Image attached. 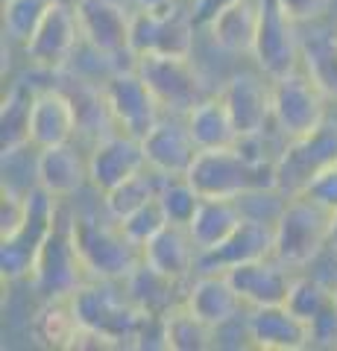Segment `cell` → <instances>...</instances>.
<instances>
[{
	"instance_id": "obj_1",
	"label": "cell",
	"mask_w": 337,
	"mask_h": 351,
	"mask_svg": "<svg viewBox=\"0 0 337 351\" xmlns=\"http://www.w3.org/2000/svg\"><path fill=\"white\" fill-rule=\"evenodd\" d=\"M71 304L82 325L77 348H135L150 316L129 299L124 281L108 278H89Z\"/></svg>"
},
{
	"instance_id": "obj_2",
	"label": "cell",
	"mask_w": 337,
	"mask_h": 351,
	"mask_svg": "<svg viewBox=\"0 0 337 351\" xmlns=\"http://www.w3.org/2000/svg\"><path fill=\"white\" fill-rule=\"evenodd\" d=\"M73 243L82 258V267L89 278H108L126 281L144 255L141 246L124 234L117 219L100 211H73Z\"/></svg>"
},
{
	"instance_id": "obj_3",
	"label": "cell",
	"mask_w": 337,
	"mask_h": 351,
	"mask_svg": "<svg viewBox=\"0 0 337 351\" xmlns=\"http://www.w3.org/2000/svg\"><path fill=\"white\" fill-rule=\"evenodd\" d=\"M185 179L197 188L200 196L237 199V196L258 188H276V164L246 158L237 144L220 149H200Z\"/></svg>"
},
{
	"instance_id": "obj_4",
	"label": "cell",
	"mask_w": 337,
	"mask_h": 351,
	"mask_svg": "<svg viewBox=\"0 0 337 351\" xmlns=\"http://www.w3.org/2000/svg\"><path fill=\"white\" fill-rule=\"evenodd\" d=\"M85 281H89V272L73 243V208H68V199H62L56 223L32 267L30 284L41 299H68Z\"/></svg>"
},
{
	"instance_id": "obj_5",
	"label": "cell",
	"mask_w": 337,
	"mask_h": 351,
	"mask_svg": "<svg viewBox=\"0 0 337 351\" xmlns=\"http://www.w3.org/2000/svg\"><path fill=\"white\" fill-rule=\"evenodd\" d=\"M332 211L314 202L311 196H290L285 211L276 219V249L273 258L290 269H305L329 249Z\"/></svg>"
},
{
	"instance_id": "obj_6",
	"label": "cell",
	"mask_w": 337,
	"mask_h": 351,
	"mask_svg": "<svg viewBox=\"0 0 337 351\" xmlns=\"http://www.w3.org/2000/svg\"><path fill=\"white\" fill-rule=\"evenodd\" d=\"M59 205L62 199H56L38 184L27 191L24 223L9 237H0V276H3V281H21L32 276L38 252L45 246L53 223H56Z\"/></svg>"
},
{
	"instance_id": "obj_7",
	"label": "cell",
	"mask_w": 337,
	"mask_h": 351,
	"mask_svg": "<svg viewBox=\"0 0 337 351\" xmlns=\"http://www.w3.org/2000/svg\"><path fill=\"white\" fill-rule=\"evenodd\" d=\"M135 71L153 91L161 112L167 114L185 117L200 100L209 97V85L191 56H141Z\"/></svg>"
},
{
	"instance_id": "obj_8",
	"label": "cell",
	"mask_w": 337,
	"mask_h": 351,
	"mask_svg": "<svg viewBox=\"0 0 337 351\" xmlns=\"http://www.w3.org/2000/svg\"><path fill=\"white\" fill-rule=\"evenodd\" d=\"M253 59L267 80H279L302 68L299 21L290 18L279 0H258V36Z\"/></svg>"
},
{
	"instance_id": "obj_9",
	"label": "cell",
	"mask_w": 337,
	"mask_h": 351,
	"mask_svg": "<svg viewBox=\"0 0 337 351\" xmlns=\"http://www.w3.org/2000/svg\"><path fill=\"white\" fill-rule=\"evenodd\" d=\"M337 164V120H325L311 135L290 138L276 158V188L288 196L305 191V184L325 167Z\"/></svg>"
},
{
	"instance_id": "obj_10",
	"label": "cell",
	"mask_w": 337,
	"mask_h": 351,
	"mask_svg": "<svg viewBox=\"0 0 337 351\" xmlns=\"http://www.w3.org/2000/svg\"><path fill=\"white\" fill-rule=\"evenodd\" d=\"M325 100L329 97L302 68L279 76L273 80V126L288 141L311 135L314 129H320L329 120Z\"/></svg>"
},
{
	"instance_id": "obj_11",
	"label": "cell",
	"mask_w": 337,
	"mask_h": 351,
	"mask_svg": "<svg viewBox=\"0 0 337 351\" xmlns=\"http://www.w3.org/2000/svg\"><path fill=\"white\" fill-rule=\"evenodd\" d=\"M194 29V15L176 3L167 9H135L129 47L138 56H191Z\"/></svg>"
},
{
	"instance_id": "obj_12",
	"label": "cell",
	"mask_w": 337,
	"mask_h": 351,
	"mask_svg": "<svg viewBox=\"0 0 337 351\" xmlns=\"http://www.w3.org/2000/svg\"><path fill=\"white\" fill-rule=\"evenodd\" d=\"M80 47H82V29L77 9H73V3H65V0H53L38 29L24 44V53L32 68L53 73L68 68Z\"/></svg>"
},
{
	"instance_id": "obj_13",
	"label": "cell",
	"mask_w": 337,
	"mask_h": 351,
	"mask_svg": "<svg viewBox=\"0 0 337 351\" xmlns=\"http://www.w3.org/2000/svg\"><path fill=\"white\" fill-rule=\"evenodd\" d=\"M103 88L117 129H124L135 138H144L161 120V106L138 71L108 73L103 80Z\"/></svg>"
},
{
	"instance_id": "obj_14",
	"label": "cell",
	"mask_w": 337,
	"mask_h": 351,
	"mask_svg": "<svg viewBox=\"0 0 337 351\" xmlns=\"http://www.w3.org/2000/svg\"><path fill=\"white\" fill-rule=\"evenodd\" d=\"M82 29V41L106 59H115L129 47L132 32V9L124 0H73Z\"/></svg>"
},
{
	"instance_id": "obj_15",
	"label": "cell",
	"mask_w": 337,
	"mask_h": 351,
	"mask_svg": "<svg viewBox=\"0 0 337 351\" xmlns=\"http://www.w3.org/2000/svg\"><path fill=\"white\" fill-rule=\"evenodd\" d=\"M147 167L144 144L141 138L129 135L124 129L108 132L106 138L94 141L89 152V184L97 193L112 191L115 184H121L129 176H135Z\"/></svg>"
},
{
	"instance_id": "obj_16",
	"label": "cell",
	"mask_w": 337,
	"mask_h": 351,
	"mask_svg": "<svg viewBox=\"0 0 337 351\" xmlns=\"http://www.w3.org/2000/svg\"><path fill=\"white\" fill-rule=\"evenodd\" d=\"M220 97L241 138L264 135L273 123V80L264 82V76L249 71L232 73L220 88Z\"/></svg>"
},
{
	"instance_id": "obj_17",
	"label": "cell",
	"mask_w": 337,
	"mask_h": 351,
	"mask_svg": "<svg viewBox=\"0 0 337 351\" xmlns=\"http://www.w3.org/2000/svg\"><path fill=\"white\" fill-rule=\"evenodd\" d=\"M273 249H276V223L244 217L241 226L220 246L200 252L197 272H229L237 263L273 258Z\"/></svg>"
},
{
	"instance_id": "obj_18",
	"label": "cell",
	"mask_w": 337,
	"mask_h": 351,
	"mask_svg": "<svg viewBox=\"0 0 337 351\" xmlns=\"http://www.w3.org/2000/svg\"><path fill=\"white\" fill-rule=\"evenodd\" d=\"M141 144H144L147 167H153L161 176H185L200 152L188 123H185V117L179 120V114L161 117L159 123L141 138Z\"/></svg>"
},
{
	"instance_id": "obj_19",
	"label": "cell",
	"mask_w": 337,
	"mask_h": 351,
	"mask_svg": "<svg viewBox=\"0 0 337 351\" xmlns=\"http://www.w3.org/2000/svg\"><path fill=\"white\" fill-rule=\"evenodd\" d=\"M226 278L232 281V287L249 307H267V304H285L293 269L285 267L276 258H261L249 263H237L226 272Z\"/></svg>"
},
{
	"instance_id": "obj_20",
	"label": "cell",
	"mask_w": 337,
	"mask_h": 351,
	"mask_svg": "<svg viewBox=\"0 0 337 351\" xmlns=\"http://www.w3.org/2000/svg\"><path fill=\"white\" fill-rule=\"evenodd\" d=\"M246 325H249V337H253V348H261V351L311 348L308 322L299 319L288 304L253 307V311L246 313Z\"/></svg>"
},
{
	"instance_id": "obj_21",
	"label": "cell",
	"mask_w": 337,
	"mask_h": 351,
	"mask_svg": "<svg viewBox=\"0 0 337 351\" xmlns=\"http://www.w3.org/2000/svg\"><path fill=\"white\" fill-rule=\"evenodd\" d=\"M182 304L217 331L220 325L241 316L244 299L232 287V281L226 278V272H197V276L188 281Z\"/></svg>"
},
{
	"instance_id": "obj_22",
	"label": "cell",
	"mask_w": 337,
	"mask_h": 351,
	"mask_svg": "<svg viewBox=\"0 0 337 351\" xmlns=\"http://www.w3.org/2000/svg\"><path fill=\"white\" fill-rule=\"evenodd\" d=\"M73 138H77V112H73L71 97L59 85L38 88L36 103H32V123H30L32 149L68 144Z\"/></svg>"
},
{
	"instance_id": "obj_23",
	"label": "cell",
	"mask_w": 337,
	"mask_h": 351,
	"mask_svg": "<svg viewBox=\"0 0 337 351\" xmlns=\"http://www.w3.org/2000/svg\"><path fill=\"white\" fill-rule=\"evenodd\" d=\"M36 184L56 199H71L89 184V158L73 147V141L36 149Z\"/></svg>"
},
{
	"instance_id": "obj_24",
	"label": "cell",
	"mask_w": 337,
	"mask_h": 351,
	"mask_svg": "<svg viewBox=\"0 0 337 351\" xmlns=\"http://www.w3.org/2000/svg\"><path fill=\"white\" fill-rule=\"evenodd\" d=\"M141 255H144V263H150L153 269L165 272V276L176 278V281H191L197 276L200 249L194 243L188 226L167 223L144 249H141Z\"/></svg>"
},
{
	"instance_id": "obj_25",
	"label": "cell",
	"mask_w": 337,
	"mask_h": 351,
	"mask_svg": "<svg viewBox=\"0 0 337 351\" xmlns=\"http://www.w3.org/2000/svg\"><path fill=\"white\" fill-rule=\"evenodd\" d=\"M211 44L229 56H253L258 36V0H235L223 6L209 24Z\"/></svg>"
},
{
	"instance_id": "obj_26",
	"label": "cell",
	"mask_w": 337,
	"mask_h": 351,
	"mask_svg": "<svg viewBox=\"0 0 337 351\" xmlns=\"http://www.w3.org/2000/svg\"><path fill=\"white\" fill-rule=\"evenodd\" d=\"M124 287L144 313H153V316H165L170 313L173 307H179L185 302V290H188V281H176L165 276V272L153 269L150 263L141 261L135 272L124 281Z\"/></svg>"
},
{
	"instance_id": "obj_27",
	"label": "cell",
	"mask_w": 337,
	"mask_h": 351,
	"mask_svg": "<svg viewBox=\"0 0 337 351\" xmlns=\"http://www.w3.org/2000/svg\"><path fill=\"white\" fill-rule=\"evenodd\" d=\"M302 71L329 100H337V29L332 24L311 21L302 32Z\"/></svg>"
},
{
	"instance_id": "obj_28",
	"label": "cell",
	"mask_w": 337,
	"mask_h": 351,
	"mask_svg": "<svg viewBox=\"0 0 337 351\" xmlns=\"http://www.w3.org/2000/svg\"><path fill=\"white\" fill-rule=\"evenodd\" d=\"M244 219V211L237 199H223V196H202L197 214L191 217L188 232L200 252L220 246Z\"/></svg>"
},
{
	"instance_id": "obj_29",
	"label": "cell",
	"mask_w": 337,
	"mask_h": 351,
	"mask_svg": "<svg viewBox=\"0 0 337 351\" xmlns=\"http://www.w3.org/2000/svg\"><path fill=\"white\" fill-rule=\"evenodd\" d=\"M185 123H188L200 149L235 147L237 141H241V135H237V129H235V120H232L220 94H209L205 100H200L185 114Z\"/></svg>"
},
{
	"instance_id": "obj_30",
	"label": "cell",
	"mask_w": 337,
	"mask_h": 351,
	"mask_svg": "<svg viewBox=\"0 0 337 351\" xmlns=\"http://www.w3.org/2000/svg\"><path fill=\"white\" fill-rule=\"evenodd\" d=\"M36 85L30 82H15L3 97L0 106V149L3 156H12L32 147L30 141V123H32V103H36Z\"/></svg>"
},
{
	"instance_id": "obj_31",
	"label": "cell",
	"mask_w": 337,
	"mask_h": 351,
	"mask_svg": "<svg viewBox=\"0 0 337 351\" xmlns=\"http://www.w3.org/2000/svg\"><path fill=\"white\" fill-rule=\"evenodd\" d=\"M82 325L68 299H45L38 313L32 316V337L45 348H77Z\"/></svg>"
},
{
	"instance_id": "obj_32",
	"label": "cell",
	"mask_w": 337,
	"mask_h": 351,
	"mask_svg": "<svg viewBox=\"0 0 337 351\" xmlns=\"http://www.w3.org/2000/svg\"><path fill=\"white\" fill-rule=\"evenodd\" d=\"M161 179H165L161 173H156L153 167H144L141 173L124 179L121 184H115L112 191H106L100 196L106 214L121 223V219H126L129 214H135L138 208H144V205H150L153 199H159Z\"/></svg>"
},
{
	"instance_id": "obj_33",
	"label": "cell",
	"mask_w": 337,
	"mask_h": 351,
	"mask_svg": "<svg viewBox=\"0 0 337 351\" xmlns=\"http://www.w3.org/2000/svg\"><path fill=\"white\" fill-rule=\"evenodd\" d=\"M165 339H167V351L217 348V331L211 325H205L200 316H194L185 304L165 313Z\"/></svg>"
},
{
	"instance_id": "obj_34",
	"label": "cell",
	"mask_w": 337,
	"mask_h": 351,
	"mask_svg": "<svg viewBox=\"0 0 337 351\" xmlns=\"http://www.w3.org/2000/svg\"><path fill=\"white\" fill-rule=\"evenodd\" d=\"M202 196L197 193V188L185 179V176H165L159 188V205L165 211L167 223L176 226H188L191 217L197 214Z\"/></svg>"
},
{
	"instance_id": "obj_35",
	"label": "cell",
	"mask_w": 337,
	"mask_h": 351,
	"mask_svg": "<svg viewBox=\"0 0 337 351\" xmlns=\"http://www.w3.org/2000/svg\"><path fill=\"white\" fill-rule=\"evenodd\" d=\"M332 302H334V287L323 284L314 276H293L288 299H285V304L305 322H311L314 316H320Z\"/></svg>"
},
{
	"instance_id": "obj_36",
	"label": "cell",
	"mask_w": 337,
	"mask_h": 351,
	"mask_svg": "<svg viewBox=\"0 0 337 351\" xmlns=\"http://www.w3.org/2000/svg\"><path fill=\"white\" fill-rule=\"evenodd\" d=\"M53 0H3V36L27 44Z\"/></svg>"
},
{
	"instance_id": "obj_37",
	"label": "cell",
	"mask_w": 337,
	"mask_h": 351,
	"mask_svg": "<svg viewBox=\"0 0 337 351\" xmlns=\"http://www.w3.org/2000/svg\"><path fill=\"white\" fill-rule=\"evenodd\" d=\"M165 226H167V217H165V211H161L159 199H153V202L144 205V208H138V211L129 214L126 219H121L124 234L132 240L135 246H141V249H144Z\"/></svg>"
},
{
	"instance_id": "obj_38",
	"label": "cell",
	"mask_w": 337,
	"mask_h": 351,
	"mask_svg": "<svg viewBox=\"0 0 337 351\" xmlns=\"http://www.w3.org/2000/svg\"><path fill=\"white\" fill-rule=\"evenodd\" d=\"M290 196L281 193L279 188H258L249 191L244 196H237V205H241L244 217H255V219H267V223H276L285 211Z\"/></svg>"
},
{
	"instance_id": "obj_39",
	"label": "cell",
	"mask_w": 337,
	"mask_h": 351,
	"mask_svg": "<svg viewBox=\"0 0 337 351\" xmlns=\"http://www.w3.org/2000/svg\"><path fill=\"white\" fill-rule=\"evenodd\" d=\"M308 339L311 348L334 351L337 348V302H332L320 316L308 322Z\"/></svg>"
},
{
	"instance_id": "obj_40",
	"label": "cell",
	"mask_w": 337,
	"mask_h": 351,
	"mask_svg": "<svg viewBox=\"0 0 337 351\" xmlns=\"http://www.w3.org/2000/svg\"><path fill=\"white\" fill-rule=\"evenodd\" d=\"M302 193L311 196L314 202H320L323 208H329L334 214L337 211V164H332V167H325L323 173L314 176Z\"/></svg>"
},
{
	"instance_id": "obj_41",
	"label": "cell",
	"mask_w": 337,
	"mask_h": 351,
	"mask_svg": "<svg viewBox=\"0 0 337 351\" xmlns=\"http://www.w3.org/2000/svg\"><path fill=\"white\" fill-rule=\"evenodd\" d=\"M285 6V12L290 18H297L299 24H311V21H320L323 12L329 9V0H279Z\"/></svg>"
},
{
	"instance_id": "obj_42",
	"label": "cell",
	"mask_w": 337,
	"mask_h": 351,
	"mask_svg": "<svg viewBox=\"0 0 337 351\" xmlns=\"http://www.w3.org/2000/svg\"><path fill=\"white\" fill-rule=\"evenodd\" d=\"M229 3H235V0H194V6H191L194 24H197V27H205L217 12H220L223 6H229Z\"/></svg>"
},
{
	"instance_id": "obj_43",
	"label": "cell",
	"mask_w": 337,
	"mask_h": 351,
	"mask_svg": "<svg viewBox=\"0 0 337 351\" xmlns=\"http://www.w3.org/2000/svg\"><path fill=\"white\" fill-rule=\"evenodd\" d=\"M135 9H167V6H173L176 0H129Z\"/></svg>"
},
{
	"instance_id": "obj_44",
	"label": "cell",
	"mask_w": 337,
	"mask_h": 351,
	"mask_svg": "<svg viewBox=\"0 0 337 351\" xmlns=\"http://www.w3.org/2000/svg\"><path fill=\"white\" fill-rule=\"evenodd\" d=\"M329 252L337 255V211L332 214V228H329Z\"/></svg>"
},
{
	"instance_id": "obj_45",
	"label": "cell",
	"mask_w": 337,
	"mask_h": 351,
	"mask_svg": "<svg viewBox=\"0 0 337 351\" xmlns=\"http://www.w3.org/2000/svg\"><path fill=\"white\" fill-rule=\"evenodd\" d=\"M334 302H337V284H334Z\"/></svg>"
},
{
	"instance_id": "obj_46",
	"label": "cell",
	"mask_w": 337,
	"mask_h": 351,
	"mask_svg": "<svg viewBox=\"0 0 337 351\" xmlns=\"http://www.w3.org/2000/svg\"><path fill=\"white\" fill-rule=\"evenodd\" d=\"M191 3H194V0H191Z\"/></svg>"
}]
</instances>
